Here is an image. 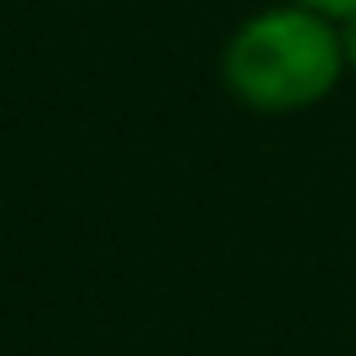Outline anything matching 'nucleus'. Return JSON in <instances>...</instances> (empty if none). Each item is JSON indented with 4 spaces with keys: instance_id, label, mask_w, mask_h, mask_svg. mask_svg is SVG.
<instances>
[{
    "instance_id": "f257e3e1",
    "label": "nucleus",
    "mask_w": 356,
    "mask_h": 356,
    "mask_svg": "<svg viewBox=\"0 0 356 356\" xmlns=\"http://www.w3.org/2000/svg\"><path fill=\"white\" fill-rule=\"evenodd\" d=\"M346 74L341 26L309 6H267L246 16L220 53V79L241 105L262 115H289L320 105Z\"/></svg>"
},
{
    "instance_id": "f03ea898",
    "label": "nucleus",
    "mask_w": 356,
    "mask_h": 356,
    "mask_svg": "<svg viewBox=\"0 0 356 356\" xmlns=\"http://www.w3.org/2000/svg\"><path fill=\"white\" fill-rule=\"evenodd\" d=\"M293 6H309V11L330 16V22H346V16H356V0H293Z\"/></svg>"
},
{
    "instance_id": "7ed1b4c3",
    "label": "nucleus",
    "mask_w": 356,
    "mask_h": 356,
    "mask_svg": "<svg viewBox=\"0 0 356 356\" xmlns=\"http://www.w3.org/2000/svg\"><path fill=\"white\" fill-rule=\"evenodd\" d=\"M341 26V53H346V68L356 74V16H346V22H335Z\"/></svg>"
}]
</instances>
